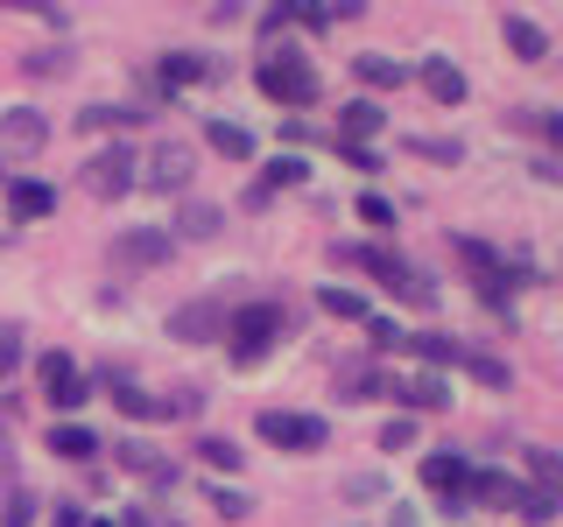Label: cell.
<instances>
[{
	"mask_svg": "<svg viewBox=\"0 0 563 527\" xmlns=\"http://www.w3.org/2000/svg\"><path fill=\"white\" fill-rule=\"evenodd\" d=\"M261 92H268L275 105H289V113H303V105H317V92H324V85H317V70H310V57L296 43H275L268 57H261Z\"/></svg>",
	"mask_w": 563,
	"mask_h": 527,
	"instance_id": "1",
	"label": "cell"
},
{
	"mask_svg": "<svg viewBox=\"0 0 563 527\" xmlns=\"http://www.w3.org/2000/svg\"><path fill=\"white\" fill-rule=\"evenodd\" d=\"M282 330H289L282 303H246V310H225V351H233V366H261V359H268V351L282 345Z\"/></svg>",
	"mask_w": 563,
	"mask_h": 527,
	"instance_id": "2",
	"label": "cell"
},
{
	"mask_svg": "<svg viewBox=\"0 0 563 527\" xmlns=\"http://www.w3.org/2000/svg\"><path fill=\"white\" fill-rule=\"evenodd\" d=\"M254 436H268L275 450H289V457H310V450H324V415H303V408H261L254 422Z\"/></svg>",
	"mask_w": 563,
	"mask_h": 527,
	"instance_id": "3",
	"label": "cell"
},
{
	"mask_svg": "<svg viewBox=\"0 0 563 527\" xmlns=\"http://www.w3.org/2000/svg\"><path fill=\"white\" fill-rule=\"evenodd\" d=\"M85 190H92L99 204L128 198V190H134V148H120V141H113V148H99L92 162H85Z\"/></svg>",
	"mask_w": 563,
	"mask_h": 527,
	"instance_id": "4",
	"label": "cell"
},
{
	"mask_svg": "<svg viewBox=\"0 0 563 527\" xmlns=\"http://www.w3.org/2000/svg\"><path fill=\"white\" fill-rule=\"evenodd\" d=\"M422 485L437 492L444 514H457V506H465V485H472V464L457 450H430V457H422Z\"/></svg>",
	"mask_w": 563,
	"mask_h": 527,
	"instance_id": "5",
	"label": "cell"
},
{
	"mask_svg": "<svg viewBox=\"0 0 563 527\" xmlns=\"http://www.w3.org/2000/svg\"><path fill=\"white\" fill-rule=\"evenodd\" d=\"M169 254H176V239L169 233H155V225H134V233H113V268H169Z\"/></svg>",
	"mask_w": 563,
	"mask_h": 527,
	"instance_id": "6",
	"label": "cell"
},
{
	"mask_svg": "<svg viewBox=\"0 0 563 527\" xmlns=\"http://www.w3.org/2000/svg\"><path fill=\"white\" fill-rule=\"evenodd\" d=\"M134 176H141L148 190H163V198H169V190H184L190 176H198V155H190L184 141H163V148H148V169H134Z\"/></svg>",
	"mask_w": 563,
	"mask_h": 527,
	"instance_id": "7",
	"label": "cell"
},
{
	"mask_svg": "<svg viewBox=\"0 0 563 527\" xmlns=\"http://www.w3.org/2000/svg\"><path fill=\"white\" fill-rule=\"evenodd\" d=\"M43 141H49V120L35 105H8L0 113V155H43Z\"/></svg>",
	"mask_w": 563,
	"mask_h": 527,
	"instance_id": "8",
	"label": "cell"
},
{
	"mask_svg": "<svg viewBox=\"0 0 563 527\" xmlns=\"http://www.w3.org/2000/svg\"><path fill=\"white\" fill-rule=\"evenodd\" d=\"M169 338H176V345H211V338H225V303H211V295H205V303H184V310L169 316Z\"/></svg>",
	"mask_w": 563,
	"mask_h": 527,
	"instance_id": "9",
	"label": "cell"
},
{
	"mask_svg": "<svg viewBox=\"0 0 563 527\" xmlns=\"http://www.w3.org/2000/svg\"><path fill=\"white\" fill-rule=\"evenodd\" d=\"M35 373H43V394L57 401V408H78V401L92 394V380H85L78 366L64 359V351H43V366H35Z\"/></svg>",
	"mask_w": 563,
	"mask_h": 527,
	"instance_id": "10",
	"label": "cell"
},
{
	"mask_svg": "<svg viewBox=\"0 0 563 527\" xmlns=\"http://www.w3.org/2000/svg\"><path fill=\"white\" fill-rule=\"evenodd\" d=\"M303 176H310V162H303V155H275V162H268V169H261V183H254V190H246V198H240V204H246V211H261V204H268V198H275V190H296V183H303Z\"/></svg>",
	"mask_w": 563,
	"mask_h": 527,
	"instance_id": "11",
	"label": "cell"
},
{
	"mask_svg": "<svg viewBox=\"0 0 563 527\" xmlns=\"http://www.w3.org/2000/svg\"><path fill=\"white\" fill-rule=\"evenodd\" d=\"M416 85H422V92H430L437 105H457V99H465V70H457L451 57H422Z\"/></svg>",
	"mask_w": 563,
	"mask_h": 527,
	"instance_id": "12",
	"label": "cell"
},
{
	"mask_svg": "<svg viewBox=\"0 0 563 527\" xmlns=\"http://www.w3.org/2000/svg\"><path fill=\"white\" fill-rule=\"evenodd\" d=\"M387 394H401L409 408H422V415H437V408H451V380H437V373H409V380H395Z\"/></svg>",
	"mask_w": 563,
	"mask_h": 527,
	"instance_id": "13",
	"label": "cell"
},
{
	"mask_svg": "<svg viewBox=\"0 0 563 527\" xmlns=\"http://www.w3.org/2000/svg\"><path fill=\"white\" fill-rule=\"evenodd\" d=\"M352 78L374 85V92H401V85H409V64H395V57H380V49H366V57H352Z\"/></svg>",
	"mask_w": 563,
	"mask_h": 527,
	"instance_id": "14",
	"label": "cell"
},
{
	"mask_svg": "<svg viewBox=\"0 0 563 527\" xmlns=\"http://www.w3.org/2000/svg\"><path fill=\"white\" fill-rule=\"evenodd\" d=\"M219 233H225V204H198V198H190L184 211H176L169 239H219Z\"/></svg>",
	"mask_w": 563,
	"mask_h": 527,
	"instance_id": "15",
	"label": "cell"
},
{
	"mask_svg": "<svg viewBox=\"0 0 563 527\" xmlns=\"http://www.w3.org/2000/svg\"><path fill=\"white\" fill-rule=\"evenodd\" d=\"M8 204H14V218H49V211H57V190L35 183V176H14V183H8Z\"/></svg>",
	"mask_w": 563,
	"mask_h": 527,
	"instance_id": "16",
	"label": "cell"
},
{
	"mask_svg": "<svg viewBox=\"0 0 563 527\" xmlns=\"http://www.w3.org/2000/svg\"><path fill=\"white\" fill-rule=\"evenodd\" d=\"M500 35H507V49H515L521 64H542V57H550V35H542L536 22H528V14H507V22H500Z\"/></svg>",
	"mask_w": 563,
	"mask_h": 527,
	"instance_id": "17",
	"label": "cell"
},
{
	"mask_svg": "<svg viewBox=\"0 0 563 527\" xmlns=\"http://www.w3.org/2000/svg\"><path fill=\"white\" fill-rule=\"evenodd\" d=\"M317 310H324V316H345V324H366V316H374V310H366V295L345 289V281H324V289H317Z\"/></svg>",
	"mask_w": 563,
	"mask_h": 527,
	"instance_id": "18",
	"label": "cell"
},
{
	"mask_svg": "<svg viewBox=\"0 0 563 527\" xmlns=\"http://www.w3.org/2000/svg\"><path fill=\"white\" fill-rule=\"evenodd\" d=\"M521 492H528V485H515V479H507V471H472L465 500H486V506H500V514H507V506H515Z\"/></svg>",
	"mask_w": 563,
	"mask_h": 527,
	"instance_id": "19",
	"label": "cell"
},
{
	"mask_svg": "<svg viewBox=\"0 0 563 527\" xmlns=\"http://www.w3.org/2000/svg\"><path fill=\"white\" fill-rule=\"evenodd\" d=\"M106 401H113V408L128 415V422H155V401L141 394V386H134L128 373H106Z\"/></svg>",
	"mask_w": 563,
	"mask_h": 527,
	"instance_id": "20",
	"label": "cell"
},
{
	"mask_svg": "<svg viewBox=\"0 0 563 527\" xmlns=\"http://www.w3.org/2000/svg\"><path fill=\"white\" fill-rule=\"evenodd\" d=\"M113 457L128 471H141V479H169V457L155 450V444H141V436H128V444H113Z\"/></svg>",
	"mask_w": 563,
	"mask_h": 527,
	"instance_id": "21",
	"label": "cell"
},
{
	"mask_svg": "<svg viewBox=\"0 0 563 527\" xmlns=\"http://www.w3.org/2000/svg\"><path fill=\"white\" fill-rule=\"evenodd\" d=\"M401 345H409L422 366H457V359H465V345L444 338V330H416V338H401Z\"/></svg>",
	"mask_w": 563,
	"mask_h": 527,
	"instance_id": "22",
	"label": "cell"
},
{
	"mask_svg": "<svg viewBox=\"0 0 563 527\" xmlns=\"http://www.w3.org/2000/svg\"><path fill=\"white\" fill-rule=\"evenodd\" d=\"M49 450H57V457H78V464H85V457L99 450V436L85 429V422H57V429H49Z\"/></svg>",
	"mask_w": 563,
	"mask_h": 527,
	"instance_id": "23",
	"label": "cell"
},
{
	"mask_svg": "<svg viewBox=\"0 0 563 527\" xmlns=\"http://www.w3.org/2000/svg\"><path fill=\"white\" fill-rule=\"evenodd\" d=\"M380 120H387V113H380L374 99H352L345 113H339V127H345V141H360V148H366V134H380Z\"/></svg>",
	"mask_w": 563,
	"mask_h": 527,
	"instance_id": "24",
	"label": "cell"
},
{
	"mask_svg": "<svg viewBox=\"0 0 563 527\" xmlns=\"http://www.w3.org/2000/svg\"><path fill=\"white\" fill-rule=\"evenodd\" d=\"M205 141H211L219 155H233V162H240V155H254V134H246L240 120H211V127H205Z\"/></svg>",
	"mask_w": 563,
	"mask_h": 527,
	"instance_id": "25",
	"label": "cell"
},
{
	"mask_svg": "<svg viewBox=\"0 0 563 527\" xmlns=\"http://www.w3.org/2000/svg\"><path fill=\"white\" fill-rule=\"evenodd\" d=\"M163 92H176V85H190V78H219V64H205V57H163Z\"/></svg>",
	"mask_w": 563,
	"mask_h": 527,
	"instance_id": "26",
	"label": "cell"
},
{
	"mask_svg": "<svg viewBox=\"0 0 563 527\" xmlns=\"http://www.w3.org/2000/svg\"><path fill=\"white\" fill-rule=\"evenodd\" d=\"M134 105H85V113H78V127L85 134H106V127H134Z\"/></svg>",
	"mask_w": 563,
	"mask_h": 527,
	"instance_id": "27",
	"label": "cell"
},
{
	"mask_svg": "<svg viewBox=\"0 0 563 527\" xmlns=\"http://www.w3.org/2000/svg\"><path fill=\"white\" fill-rule=\"evenodd\" d=\"M387 386H395V380H380L374 366H360V373H345V380H339V401H380Z\"/></svg>",
	"mask_w": 563,
	"mask_h": 527,
	"instance_id": "28",
	"label": "cell"
},
{
	"mask_svg": "<svg viewBox=\"0 0 563 527\" xmlns=\"http://www.w3.org/2000/svg\"><path fill=\"white\" fill-rule=\"evenodd\" d=\"M457 366H465V373L479 380V386H507V380H515V373H507L500 359H493V351H465V359H457Z\"/></svg>",
	"mask_w": 563,
	"mask_h": 527,
	"instance_id": "29",
	"label": "cell"
},
{
	"mask_svg": "<svg viewBox=\"0 0 563 527\" xmlns=\"http://www.w3.org/2000/svg\"><path fill=\"white\" fill-rule=\"evenodd\" d=\"M198 457L211 471H240V444H225V436H198Z\"/></svg>",
	"mask_w": 563,
	"mask_h": 527,
	"instance_id": "30",
	"label": "cell"
},
{
	"mask_svg": "<svg viewBox=\"0 0 563 527\" xmlns=\"http://www.w3.org/2000/svg\"><path fill=\"white\" fill-rule=\"evenodd\" d=\"M515 506H521V514L536 520V527H542V520H556V492H542V485H528V492H521Z\"/></svg>",
	"mask_w": 563,
	"mask_h": 527,
	"instance_id": "31",
	"label": "cell"
},
{
	"mask_svg": "<svg viewBox=\"0 0 563 527\" xmlns=\"http://www.w3.org/2000/svg\"><path fill=\"white\" fill-rule=\"evenodd\" d=\"M22 366V324H0V380H14Z\"/></svg>",
	"mask_w": 563,
	"mask_h": 527,
	"instance_id": "32",
	"label": "cell"
},
{
	"mask_svg": "<svg viewBox=\"0 0 563 527\" xmlns=\"http://www.w3.org/2000/svg\"><path fill=\"white\" fill-rule=\"evenodd\" d=\"M352 211H360V218H366V225H380V233H387V225H395V204H387V198H380V190H366V198H360V204H352Z\"/></svg>",
	"mask_w": 563,
	"mask_h": 527,
	"instance_id": "33",
	"label": "cell"
},
{
	"mask_svg": "<svg viewBox=\"0 0 563 527\" xmlns=\"http://www.w3.org/2000/svg\"><path fill=\"white\" fill-rule=\"evenodd\" d=\"M528 471H536V485H542V492H556V479H563L556 450H528Z\"/></svg>",
	"mask_w": 563,
	"mask_h": 527,
	"instance_id": "34",
	"label": "cell"
},
{
	"mask_svg": "<svg viewBox=\"0 0 563 527\" xmlns=\"http://www.w3.org/2000/svg\"><path fill=\"white\" fill-rule=\"evenodd\" d=\"M409 444H416V422H409V415H395V422L380 429V450L395 457V450H409Z\"/></svg>",
	"mask_w": 563,
	"mask_h": 527,
	"instance_id": "35",
	"label": "cell"
},
{
	"mask_svg": "<svg viewBox=\"0 0 563 527\" xmlns=\"http://www.w3.org/2000/svg\"><path fill=\"white\" fill-rule=\"evenodd\" d=\"M409 155H422V162H457L465 148L457 141H409Z\"/></svg>",
	"mask_w": 563,
	"mask_h": 527,
	"instance_id": "36",
	"label": "cell"
},
{
	"mask_svg": "<svg viewBox=\"0 0 563 527\" xmlns=\"http://www.w3.org/2000/svg\"><path fill=\"white\" fill-rule=\"evenodd\" d=\"M211 506H219L225 520H246V514H254V506H246V492H225V485H211Z\"/></svg>",
	"mask_w": 563,
	"mask_h": 527,
	"instance_id": "37",
	"label": "cell"
},
{
	"mask_svg": "<svg viewBox=\"0 0 563 527\" xmlns=\"http://www.w3.org/2000/svg\"><path fill=\"white\" fill-rule=\"evenodd\" d=\"M35 520V500L29 492H8V514H0V527H29Z\"/></svg>",
	"mask_w": 563,
	"mask_h": 527,
	"instance_id": "38",
	"label": "cell"
},
{
	"mask_svg": "<svg viewBox=\"0 0 563 527\" xmlns=\"http://www.w3.org/2000/svg\"><path fill=\"white\" fill-rule=\"evenodd\" d=\"M339 155H345V162H352V169H366V176H374V169L387 162V155H380V148H360V141H345V148H339Z\"/></svg>",
	"mask_w": 563,
	"mask_h": 527,
	"instance_id": "39",
	"label": "cell"
},
{
	"mask_svg": "<svg viewBox=\"0 0 563 527\" xmlns=\"http://www.w3.org/2000/svg\"><path fill=\"white\" fill-rule=\"evenodd\" d=\"M366 330H374V345H401V324H395V316H366Z\"/></svg>",
	"mask_w": 563,
	"mask_h": 527,
	"instance_id": "40",
	"label": "cell"
},
{
	"mask_svg": "<svg viewBox=\"0 0 563 527\" xmlns=\"http://www.w3.org/2000/svg\"><path fill=\"white\" fill-rule=\"evenodd\" d=\"M49 527H85V506H70V500H57V514H49Z\"/></svg>",
	"mask_w": 563,
	"mask_h": 527,
	"instance_id": "41",
	"label": "cell"
},
{
	"mask_svg": "<svg viewBox=\"0 0 563 527\" xmlns=\"http://www.w3.org/2000/svg\"><path fill=\"white\" fill-rule=\"evenodd\" d=\"M113 527H148V514H141V506H128V514H120Z\"/></svg>",
	"mask_w": 563,
	"mask_h": 527,
	"instance_id": "42",
	"label": "cell"
},
{
	"mask_svg": "<svg viewBox=\"0 0 563 527\" xmlns=\"http://www.w3.org/2000/svg\"><path fill=\"white\" fill-rule=\"evenodd\" d=\"M395 527H422V520L409 514V506H395Z\"/></svg>",
	"mask_w": 563,
	"mask_h": 527,
	"instance_id": "43",
	"label": "cell"
},
{
	"mask_svg": "<svg viewBox=\"0 0 563 527\" xmlns=\"http://www.w3.org/2000/svg\"><path fill=\"white\" fill-rule=\"evenodd\" d=\"M85 527H113V520H85Z\"/></svg>",
	"mask_w": 563,
	"mask_h": 527,
	"instance_id": "44",
	"label": "cell"
}]
</instances>
